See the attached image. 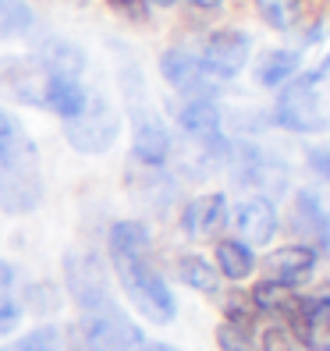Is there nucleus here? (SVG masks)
<instances>
[{
	"mask_svg": "<svg viewBox=\"0 0 330 351\" xmlns=\"http://www.w3.org/2000/svg\"><path fill=\"white\" fill-rule=\"evenodd\" d=\"M29 302L36 305V313H54L57 308V287H50V284L29 287Z\"/></svg>",
	"mask_w": 330,
	"mask_h": 351,
	"instance_id": "obj_26",
	"label": "nucleus"
},
{
	"mask_svg": "<svg viewBox=\"0 0 330 351\" xmlns=\"http://www.w3.org/2000/svg\"><path fill=\"white\" fill-rule=\"evenodd\" d=\"M295 220H298V231L305 234H313L316 241H330V231H327V220H323V210H320V202L302 192L298 202H295Z\"/></svg>",
	"mask_w": 330,
	"mask_h": 351,
	"instance_id": "obj_21",
	"label": "nucleus"
},
{
	"mask_svg": "<svg viewBox=\"0 0 330 351\" xmlns=\"http://www.w3.org/2000/svg\"><path fill=\"white\" fill-rule=\"evenodd\" d=\"M18 319H22V308H18V302L11 295L0 291V334H11V330L18 326Z\"/></svg>",
	"mask_w": 330,
	"mask_h": 351,
	"instance_id": "obj_27",
	"label": "nucleus"
},
{
	"mask_svg": "<svg viewBox=\"0 0 330 351\" xmlns=\"http://www.w3.org/2000/svg\"><path fill=\"white\" fill-rule=\"evenodd\" d=\"M107 245H110L114 270H117V280L125 287L128 302L150 323H160V326L171 323L174 319V295L150 263V231L135 220H121L110 227Z\"/></svg>",
	"mask_w": 330,
	"mask_h": 351,
	"instance_id": "obj_1",
	"label": "nucleus"
},
{
	"mask_svg": "<svg viewBox=\"0 0 330 351\" xmlns=\"http://www.w3.org/2000/svg\"><path fill=\"white\" fill-rule=\"evenodd\" d=\"M160 71L163 78L171 82L174 89L181 93H192V96H206V68H202V60L189 50H167L160 57Z\"/></svg>",
	"mask_w": 330,
	"mask_h": 351,
	"instance_id": "obj_15",
	"label": "nucleus"
},
{
	"mask_svg": "<svg viewBox=\"0 0 330 351\" xmlns=\"http://www.w3.org/2000/svg\"><path fill=\"white\" fill-rule=\"evenodd\" d=\"M217 337H220V348H224V351H252L249 341L241 337V330H235V326H228V323L220 326V334H217Z\"/></svg>",
	"mask_w": 330,
	"mask_h": 351,
	"instance_id": "obj_29",
	"label": "nucleus"
},
{
	"mask_svg": "<svg viewBox=\"0 0 330 351\" xmlns=\"http://www.w3.org/2000/svg\"><path fill=\"white\" fill-rule=\"evenodd\" d=\"M39 199H43V178L36 146L25 128L8 110H0V210L29 213Z\"/></svg>",
	"mask_w": 330,
	"mask_h": 351,
	"instance_id": "obj_2",
	"label": "nucleus"
},
{
	"mask_svg": "<svg viewBox=\"0 0 330 351\" xmlns=\"http://www.w3.org/2000/svg\"><path fill=\"white\" fill-rule=\"evenodd\" d=\"M64 277H68V291L78 302L82 313H93V308H103V305L114 302L110 287H107V277H103V266L96 263V256H86V252L68 256Z\"/></svg>",
	"mask_w": 330,
	"mask_h": 351,
	"instance_id": "obj_7",
	"label": "nucleus"
},
{
	"mask_svg": "<svg viewBox=\"0 0 330 351\" xmlns=\"http://www.w3.org/2000/svg\"><path fill=\"white\" fill-rule=\"evenodd\" d=\"M217 270L228 280H245L256 270V256H252V249L245 241L228 238V241L217 245Z\"/></svg>",
	"mask_w": 330,
	"mask_h": 351,
	"instance_id": "obj_17",
	"label": "nucleus"
},
{
	"mask_svg": "<svg viewBox=\"0 0 330 351\" xmlns=\"http://www.w3.org/2000/svg\"><path fill=\"white\" fill-rule=\"evenodd\" d=\"M281 316L287 319L292 334L313 351H330V291L316 298H287L281 305Z\"/></svg>",
	"mask_w": 330,
	"mask_h": 351,
	"instance_id": "obj_6",
	"label": "nucleus"
},
{
	"mask_svg": "<svg viewBox=\"0 0 330 351\" xmlns=\"http://www.w3.org/2000/svg\"><path fill=\"white\" fill-rule=\"evenodd\" d=\"M228 220L235 223L238 241H245V245H266L277 231V213L266 199H241L228 213Z\"/></svg>",
	"mask_w": 330,
	"mask_h": 351,
	"instance_id": "obj_12",
	"label": "nucleus"
},
{
	"mask_svg": "<svg viewBox=\"0 0 330 351\" xmlns=\"http://www.w3.org/2000/svg\"><path fill=\"white\" fill-rule=\"evenodd\" d=\"M86 89L78 86V78H68V75H50L47 71V82H43V99H39V107L54 110L57 117L71 121L82 107H86Z\"/></svg>",
	"mask_w": 330,
	"mask_h": 351,
	"instance_id": "obj_16",
	"label": "nucleus"
},
{
	"mask_svg": "<svg viewBox=\"0 0 330 351\" xmlns=\"http://www.w3.org/2000/svg\"><path fill=\"white\" fill-rule=\"evenodd\" d=\"M142 351H178L171 344H160V341H142Z\"/></svg>",
	"mask_w": 330,
	"mask_h": 351,
	"instance_id": "obj_33",
	"label": "nucleus"
},
{
	"mask_svg": "<svg viewBox=\"0 0 330 351\" xmlns=\"http://www.w3.org/2000/svg\"><path fill=\"white\" fill-rule=\"evenodd\" d=\"M82 341L89 351H142L139 326L110 302L93 313H82Z\"/></svg>",
	"mask_w": 330,
	"mask_h": 351,
	"instance_id": "obj_5",
	"label": "nucleus"
},
{
	"mask_svg": "<svg viewBox=\"0 0 330 351\" xmlns=\"http://www.w3.org/2000/svg\"><path fill=\"white\" fill-rule=\"evenodd\" d=\"M235 181L241 184V189L277 195L287 184V171H284V163L274 160L270 153H263L256 146H238L235 149Z\"/></svg>",
	"mask_w": 330,
	"mask_h": 351,
	"instance_id": "obj_8",
	"label": "nucleus"
},
{
	"mask_svg": "<svg viewBox=\"0 0 330 351\" xmlns=\"http://www.w3.org/2000/svg\"><path fill=\"white\" fill-rule=\"evenodd\" d=\"M185 223V234L196 238V241H206V238H217L220 227L228 223V199L224 195H199L196 202H189V210L181 217Z\"/></svg>",
	"mask_w": 330,
	"mask_h": 351,
	"instance_id": "obj_14",
	"label": "nucleus"
},
{
	"mask_svg": "<svg viewBox=\"0 0 330 351\" xmlns=\"http://www.w3.org/2000/svg\"><path fill=\"white\" fill-rule=\"evenodd\" d=\"M298 71V53L292 50H266L256 60V82L259 86H281Z\"/></svg>",
	"mask_w": 330,
	"mask_h": 351,
	"instance_id": "obj_19",
	"label": "nucleus"
},
{
	"mask_svg": "<svg viewBox=\"0 0 330 351\" xmlns=\"http://www.w3.org/2000/svg\"><path fill=\"white\" fill-rule=\"evenodd\" d=\"M11 277H14V270L8 263H0V291H4V287H11Z\"/></svg>",
	"mask_w": 330,
	"mask_h": 351,
	"instance_id": "obj_32",
	"label": "nucleus"
},
{
	"mask_svg": "<svg viewBox=\"0 0 330 351\" xmlns=\"http://www.w3.org/2000/svg\"><path fill=\"white\" fill-rule=\"evenodd\" d=\"M199 60L210 78H235L245 68V60H249V36L235 29H220L206 39Z\"/></svg>",
	"mask_w": 330,
	"mask_h": 351,
	"instance_id": "obj_9",
	"label": "nucleus"
},
{
	"mask_svg": "<svg viewBox=\"0 0 330 351\" xmlns=\"http://www.w3.org/2000/svg\"><path fill=\"white\" fill-rule=\"evenodd\" d=\"M39 64H43L50 75H68L78 78V71L86 68V57H82L71 43H60V39H50V43L39 50Z\"/></svg>",
	"mask_w": 330,
	"mask_h": 351,
	"instance_id": "obj_18",
	"label": "nucleus"
},
{
	"mask_svg": "<svg viewBox=\"0 0 330 351\" xmlns=\"http://www.w3.org/2000/svg\"><path fill=\"white\" fill-rule=\"evenodd\" d=\"M146 4H156V8H167V4H174V0H146Z\"/></svg>",
	"mask_w": 330,
	"mask_h": 351,
	"instance_id": "obj_35",
	"label": "nucleus"
},
{
	"mask_svg": "<svg viewBox=\"0 0 330 351\" xmlns=\"http://www.w3.org/2000/svg\"><path fill=\"white\" fill-rule=\"evenodd\" d=\"M263 351H298V348H295V337L287 334V330L274 326L263 334Z\"/></svg>",
	"mask_w": 330,
	"mask_h": 351,
	"instance_id": "obj_28",
	"label": "nucleus"
},
{
	"mask_svg": "<svg viewBox=\"0 0 330 351\" xmlns=\"http://www.w3.org/2000/svg\"><path fill=\"white\" fill-rule=\"evenodd\" d=\"M316 270V252L309 245H284V249L270 252L263 259V274L270 284H281V287H298L313 277Z\"/></svg>",
	"mask_w": 330,
	"mask_h": 351,
	"instance_id": "obj_11",
	"label": "nucleus"
},
{
	"mask_svg": "<svg viewBox=\"0 0 330 351\" xmlns=\"http://www.w3.org/2000/svg\"><path fill=\"white\" fill-rule=\"evenodd\" d=\"M256 8H259V14H263L266 25L292 29L295 14H298V0H256Z\"/></svg>",
	"mask_w": 330,
	"mask_h": 351,
	"instance_id": "obj_24",
	"label": "nucleus"
},
{
	"mask_svg": "<svg viewBox=\"0 0 330 351\" xmlns=\"http://www.w3.org/2000/svg\"><path fill=\"white\" fill-rule=\"evenodd\" d=\"M117 128H121V117L110 107V99H103V96H86V107L71 121H64L68 142L78 153H89V156L107 153L117 138Z\"/></svg>",
	"mask_w": 330,
	"mask_h": 351,
	"instance_id": "obj_4",
	"label": "nucleus"
},
{
	"mask_svg": "<svg viewBox=\"0 0 330 351\" xmlns=\"http://www.w3.org/2000/svg\"><path fill=\"white\" fill-rule=\"evenodd\" d=\"M192 4H196V8H217L220 0H192Z\"/></svg>",
	"mask_w": 330,
	"mask_h": 351,
	"instance_id": "obj_34",
	"label": "nucleus"
},
{
	"mask_svg": "<svg viewBox=\"0 0 330 351\" xmlns=\"http://www.w3.org/2000/svg\"><path fill=\"white\" fill-rule=\"evenodd\" d=\"M107 4H110L117 14L132 18V22H142V18H146V0H107Z\"/></svg>",
	"mask_w": 330,
	"mask_h": 351,
	"instance_id": "obj_30",
	"label": "nucleus"
},
{
	"mask_svg": "<svg viewBox=\"0 0 330 351\" xmlns=\"http://www.w3.org/2000/svg\"><path fill=\"white\" fill-rule=\"evenodd\" d=\"M178 125L192 142H199V146H224L220 142V110L213 107V99L192 96L178 110Z\"/></svg>",
	"mask_w": 330,
	"mask_h": 351,
	"instance_id": "obj_13",
	"label": "nucleus"
},
{
	"mask_svg": "<svg viewBox=\"0 0 330 351\" xmlns=\"http://www.w3.org/2000/svg\"><path fill=\"white\" fill-rule=\"evenodd\" d=\"M32 29V11L25 0H0V39L22 36Z\"/></svg>",
	"mask_w": 330,
	"mask_h": 351,
	"instance_id": "obj_22",
	"label": "nucleus"
},
{
	"mask_svg": "<svg viewBox=\"0 0 330 351\" xmlns=\"http://www.w3.org/2000/svg\"><path fill=\"white\" fill-rule=\"evenodd\" d=\"M4 351H68V344H64V334L57 326H39L32 334L18 337L14 344H8Z\"/></svg>",
	"mask_w": 330,
	"mask_h": 351,
	"instance_id": "obj_23",
	"label": "nucleus"
},
{
	"mask_svg": "<svg viewBox=\"0 0 330 351\" xmlns=\"http://www.w3.org/2000/svg\"><path fill=\"white\" fill-rule=\"evenodd\" d=\"M132 153L139 163H146V167H160L163 160L171 156V135L167 128L160 125V117L135 107L132 110Z\"/></svg>",
	"mask_w": 330,
	"mask_h": 351,
	"instance_id": "obj_10",
	"label": "nucleus"
},
{
	"mask_svg": "<svg viewBox=\"0 0 330 351\" xmlns=\"http://www.w3.org/2000/svg\"><path fill=\"white\" fill-rule=\"evenodd\" d=\"M277 125L292 132H327L330 128V57L320 68L287 82L277 96Z\"/></svg>",
	"mask_w": 330,
	"mask_h": 351,
	"instance_id": "obj_3",
	"label": "nucleus"
},
{
	"mask_svg": "<svg viewBox=\"0 0 330 351\" xmlns=\"http://www.w3.org/2000/svg\"><path fill=\"white\" fill-rule=\"evenodd\" d=\"M178 277L189 284L192 291H202V295H213L220 287V274L199 256H181L178 259Z\"/></svg>",
	"mask_w": 330,
	"mask_h": 351,
	"instance_id": "obj_20",
	"label": "nucleus"
},
{
	"mask_svg": "<svg viewBox=\"0 0 330 351\" xmlns=\"http://www.w3.org/2000/svg\"><path fill=\"white\" fill-rule=\"evenodd\" d=\"M309 163H313V167L330 181V149H323V153H320V149H316V153H309Z\"/></svg>",
	"mask_w": 330,
	"mask_h": 351,
	"instance_id": "obj_31",
	"label": "nucleus"
},
{
	"mask_svg": "<svg viewBox=\"0 0 330 351\" xmlns=\"http://www.w3.org/2000/svg\"><path fill=\"white\" fill-rule=\"evenodd\" d=\"M224 316H228V326H235V330L245 334V330L256 323V302L249 295H231L228 302H224Z\"/></svg>",
	"mask_w": 330,
	"mask_h": 351,
	"instance_id": "obj_25",
	"label": "nucleus"
}]
</instances>
